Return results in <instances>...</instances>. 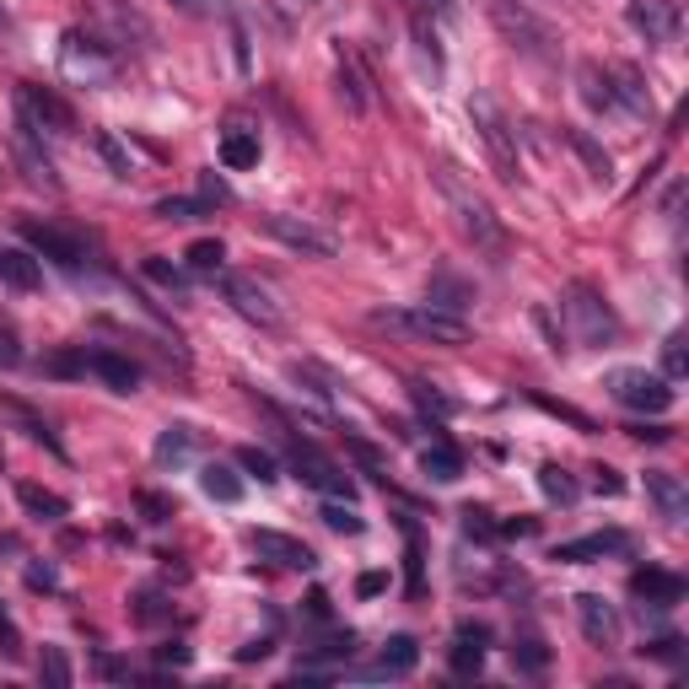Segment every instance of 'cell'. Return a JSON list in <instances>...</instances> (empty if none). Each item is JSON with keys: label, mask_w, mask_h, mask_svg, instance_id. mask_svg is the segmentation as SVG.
Instances as JSON below:
<instances>
[{"label": "cell", "mask_w": 689, "mask_h": 689, "mask_svg": "<svg viewBox=\"0 0 689 689\" xmlns=\"http://www.w3.org/2000/svg\"><path fill=\"white\" fill-rule=\"evenodd\" d=\"M491 22H496V33H502L523 60L544 65V70L561 65V38H555V27H550L544 16H533L523 0H491Z\"/></svg>", "instance_id": "cell-1"}, {"label": "cell", "mask_w": 689, "mask_h": 689, "mask_svg": "<svg viewBox=\"0 0 689 689\" xmlns=\"http://www.w3.org/2000/svg\"><path fill=\"white\" fill-rule=\"evenodd\" d=\"M437 188H441V199L452 205V221H458V232L474 243V249H485V253H502L506 249V232H502V221H496V210L474 194V188L463 184L452 168H437Z\"/></svg>", "instance_id": "cell-2"}, {"label": "cell", "mask_w": 689, "mask_h": 689, "mask_svg": "<svg viewBox=\"0 0 689 689\" xmlns=\"http://www.w3.org/2000/svg\"><path fill=\"white\" fill-rule=\"evenodd\" d=\"M372 323L377 329H393V334H410L421 345H469V323L458 313L432 308V302H421V308H377Z\"/></svg>", "instance_id": "cell-3"}, {"label": "cell", "mask_w": 689, "mask_h": 689, "mask_svg": "<svg viewBox=\"0 0 689 689\" xmlns=\"http://www.w3.org/2000/svg\"><path fill=\"white\" fill-rule=\"evenodd\" d=\"M561 308H565L571 334H576V345L604 351V345H615V340H620V318H615V308L604 302V291H593L587 280H576V286L565 291Z\"/></svg>", "instance_id": "cell-4"}, {"label": "cell", "mask_w": 689, "mask_h": 689, "mask_svg": "<svg viewBox=\"0 0 689 689\" xmlns=\"http://www.w3.org/2000/svg\"><path fill=\"white\" fill-rule=\"evenodd\" d=\"M604 388H609L615 404L641 410V415H663V410H674V399H679L668 377L646 372V367H615V372H604Z\"/></svg>", "instance_id": "cell-5"}, {"label": "cell", "mask_w": 689, "mask_h": 689, "mask_svg": "<svg viewBox=\"0 0 689 689\" xmlns=\"http://www.w3.org/2000/svg\"><path fill=\"white\" fill-rule=\"evenodd\" d=\"M60 70L70 81H81V87H108L114 76H119V60L97 44V38H87V33H65L60 38Z\"/></svg>", "instance_id": "cell-6"}, {"label": "cell", "mask_w": 689, "mask_h": 689, "mask_svg": "<svg viewBox=\"0 0 689 689\" xmlns=\"http://www.w3.org/2000/svg\"><path fill=\"white\" fill-rule=\"evenodd\" d=\"M469 119H474V129H480V140L491 146L502 179L512 184V179H517V135H512V125H506V114L485 97V92H474V97H469Z\"/></svg>", "instance_id": "cell-7"}, {"label": "cell", "mask_w": 689, "mask_h": 689, "mask_svg": "<svg viewBox=\"0 0 689 689\" xmlns=\"http://www.w3.org/2000/svg\"><path fill=\"white\" fill-rule=\"evenodd\" d=\"M11 157H16V168L27 173V184L38 188H60V173H55V162H49V151H44V129L33 125L22 108H16V129H11Z\"/></svg>", "instance_id": "cell-8"}, {"label": "cell", "mask_w": 689, "mask_h": 689, "mask_svg": "<svg viewBox=\"0 0 689 689\" xmlns=\"http://www.w3.org/2000/svg\"><path fill=\"white\" fill-rule=\"evenodd\" d=\"M291 469H297L302 485H313V491H323V496H345V502H356L351 474H340V463L323 458L313 441H291Z\"/></svg>", "instance_id": "cell-9"}, {"label": "cell", "mask_w": 689, "mask_h": 689, "mask_svg": "<svg viewBox=\"0 0 689 689\" xmlns=\"http://www.w3.org/2000/svg\"><path fill=\"white\" fill-rule=\"evenodd\" d=\"M221 291L238 313L259 323V329H280V302L269 297V286H259L253 275H221Z\"/></svg>", "instance_id": "cell-10"}, {"label": "cell", "mask_w": 689, "mask_h": 689, "mask_svg": "<svg viewBox=\"0 0 689 689\" xmlns=\"http://www.w3.org/2000/svg\"><path fill=\"white\" fill-rule=\"evenodd\" d=\"M625 16H630V27H635L646 44H674V38H679V27H685L679 0H630Z\"/></svg>", "instance_id": "cell-11"}, {"label": "cell", "mask_w": 689, "mask_h": 689, "mask_svg": "<svg viewBox=\"0 0 689 689\" xmlns=\"http://www.w3.org/2000/svg\"><path fill=\"white\" fill-rule=\"evenodd\" d=\"M264 232L269 238H280L286 249H297V253H313V259H334V232H323V227H313V221H302V216H264Z\"/></svg>", "instance_id": "cell-12"}, {"label": "cell", "mask_w": 689, "mask_h": 689, "mask_svg": "<svg viewBox=\"0 0 689 689\" xmlns=\"http://www.w3.org/2000/svg\"><path fill=\"white\" fill-rule=\"evenodd\" d=\"M249 544H253L259 561L280 565V571H313L318 565L313 544H302V539H291V533H275V528H253Z\"/></svg>", "instance_id": "cell-13"}, {"label": "cell", "mask_w": 689, "mask_h": 689, "mask_svg": "<svg viewBox=\"0 0 689 689\" xmlns=\"http://www.w3.org/2000/svg\"><path fill=\"white\" fill-rule=\"evenodd\" d=\"M576 620H582V635L593 646H620V609L604 598V593H576Z\"/></svg>", "instance_id": "cell-14"}, {"label": "cell", "mask_w": 689, "mask_h": 689, "mask_svg": "<svg viewBox=\"0 0 689 689\" xmlns=\"http://www.w3.org/2000/svg\"><path fill=\"white\" fill-rule=\"evenodd\" d=\"M16 108L33 119L38 129H55V135H70L76 129V114H70V103H60L55 92H44V87H22L16 92Z\"/></svg>", "instance_id": "cell-15"}, {"label": "cell", "mask_w": 689, "mask_h": 689, "mask_svg": "<svg viewBox=\"0 0 689 689\" xmlns=\"http://www.w3.org/2000/svg\"><path fill=\"white\" fill-rule=\"evenodd\" d=\"M604 555H630V533L604 528V533H587V539H565V544H555V561L561 565H587V561H604Z\"/></svg>", "instance_id": "cell-16"}, {"label": "cell", "mask_w": 689, "mask_h": 689, "mask_svg": "<svg viewBox=\"0 0 689 689\" xmlns=\"http://www.w3.org/2000/svg\"><path fill=\"white\" fill-rule=\"evenodd\" d=\"M22 238H27L33 249L44 253V259H55L60 269H70V275H76V269H81V259H87L76 238H65V232H55V227H44V221H22Z\"/></svg>", "instance_id": "cell-17"}, {"label": "cell", "mask_w": 689, "mask_h": 689, "mask_svg": "<svg viewBox=\"0 0 689 689\" xmlns=\"http://www.w3.org/2000/svg\"><path fill=\"white\" fill-rule=\"evenodd\" d=\"M630 593H635V598H646L652 609H674V604H685V576L646 565V571H635V576H630Z\"/></svg>", "instance_id": "cell-18"}, {"label": "cell", "mask_w": 689, "mask_h": 689, "mask_svg": "<svg viewBox=\"0 0 689 689\" xmlns=\"http://www.w3.org/2000/svg\"><path fill=\"white\" fill-rule=\"evenodd\" d=\"M415 663H421L415 635H393V641L377 652V663L361 668V679H404V674H415Z\"/></svg>", "instance_id": "cell-19"}, {"label": "cell", "mask_w": 689, "mask_h": 689, "mask_svg": "<svg viewBox=\"0 0 689 689\" xmlns=\"http://www.w3.org/2000/svg\"><path fill=\"white\" fill-rule=\"evenodd\" d=\"M609 92H615V108L630 114V119H646V114H652V92H646L641 70H630V65H609Z\"/></svg>", "instance_id": "cell-20"}, {"label": "cell", "mask_w": 689, "mask_h": 689, "mask_svg": "<svg viewBox=\"0 0 689 689\" xmlns=\"http://www.w3.org/2000/svg\"><path fill=\"white\" fill-rule=\"evenodd\" d=\"M646 502L657 506L668 523H685L689 512V491L679 474H668V469H646Z\"/></svg>", "instance_id": "cell-21"}, {"label": "cell", "mask_w": 689, "mask_h": 689, "mask_svg": "<svg viewBox=\"0 0 689 689\" xmlns=\"http://www.w3.org/2000/svg\"><path fill=\"white\" fill-rule=\"evenodd\" d=\"M485 641H491V630L474 625V620H463L458 625V635H452V674H480L485 668Z\"/></svg>", "instance_id": "cell-22"}, {"label": "cell", "mask_w": 689, "mask_h": 689, "mask_svg": "<svg viewBox=\"0 0 689 689\" xmlns=\"http://www.w3.org/2000/svg\"><path fill=\"white\" fill-rule=\"evenodd\" d=\"M259 157H264L259 129L232 125L227 135H221V168H227V173H249V168H259Z\"/></svg>", "instance_id": "cell-23"}, {"label": "cell", "mask_w": 689, "mask_h": 689, "mask_svg": "<svg viewBox=\"0 0 689 689\" xmlns=\"http://www.w3.org/2000/svg\"><path fill=\"white\" fill-rule=\"evenodd\" d=\"M87 372H97L114 393H135V388H140V367H135L129 356H119V351H92V356H87Z\"/></svg>", "instance_id": "cell-24"}, {"label": "cell", "mask_w": 689, "mask_h": 689, "mask_svg": "<svg viewBox=\"0 0 689 689\" xmlns=\"http://www.w3.org/2000/svg\"><path fill=\"white\" fill-rule=\"evenodd\" d=\"M0 286L11 291H38L44 286V269L27 249H0Z\"/></svg>", "instance_id": "cell-25"}, {"label": "cell", "mask_w": 689, "mask_h": 689, "mask_svg": "<svg viewBox=\"0 0 689 689\" xmlns=\"http://www.w3.org/2000/svg\"><path fill=\"white\" fill-rule=\"evenodd\" d=\"M194 447H199V432H194V426H168V432L157 437V463H162V469H184L188 458H194Z\"/></svg>", "instance_id": "cell-26"}, {"label": "cell", "mask_w": 689, "mask_h": 689, "mask_svg": "<svg viewBox=\"0 0 689 689\" xmlns=\"http://www.w3.org/2000/svg\"><path fill=\"white\" fill-rule=\"evenodd\" d=\"M199 491L210 496V502H243V480H238V469L232 463H205L199 469Z\"/></svg>", "instance_id": "cell-27"}, {"label": "cell", "mask_w": 689, "mask_h": 689, "mask_svg": "<svg viewBox=\"0 0 689 689\" xmlns=\"http://www.w3.org/2000/svg\"><path fill=\"white\" fill-rule=\"evenodd\" d=\"M421 469H426L437 485H452V480L463 474V452H458L452 441H432V447H421Z\"/></svg>", "instance_id": "cell-28"}, {"label": "cell", "mask_w": 689, "mask_h": 689, "mask_svg": "<svg viewBox=\"0 0 689 689\" xmlns=\"http://www.w3.org/2000/svg\"><path fill=\"white\" fill-rule=\"evenodd\" d=\"M576 87H582V103H587L593 114H615L609 70H598V65H582V70H576Z\"/></svg>", "instance_id": "cell-29"}, {"label": "cell", "mask_w": 689, "mask_h": 689, "mask_svg": "<svg viewBox=\"0 0 689 689\" xmlns=\"http://www.w3.org/2000/svg\"><path fill=\"white\" fill-rule=\"evenodd\" d=\"M565 140H571V151H576V157L587 162V173H593L598 184H615V162H609V151H604V146H598V140H593L587 129H571Z\"/></svg>", "instance_id": "cell-30"}, {"label": "cell", "mask_w": 689, "mask_h": 689, "mask_svg": "<svg viewBox=\"0 0 689 689\" xmlns=\"http://www.w3.org/2000/svg\"><path fill=\"white\" fill-rule=\"evenodd\" d=\"M16 502L27 506L38 523H60L65 512H70V502H65V496H55V491H44V485H16Z\"/></svg>", "instance_id": "cell-31"}, {"label": "cell", "mask_w": 689, "mask_h": 689, "mask_svg": "<svg viewBox=\"0 0 689 689\" xmlns=\"http://www.w3.org/2000/svg\"><path fill=\"white\" fill-rule=\"evenodd\" d=\"M539 491L561 506H576V496H582V485L571 480V469H561V463H544V469H539Z\"/></svg>", "instance_id": "cell-32"}, {"label": "cell", "mask_w": 689, "mask_h": 689, "mask_svg": "<svg viewBox=\"0 0 689 689\" xmlns=\"http://www.w3.org/2000/svg\"><path fill=\"white\" fill-rule=\"evenodd\" d=\"M188 269L194 275H221V259H227V249H221V238H199V243H188Z\"/></svg>", "instance_id": "cell-33"}, {"label": "cell", "mask_w": 689, "mask_h": 689, "mask_svg": "<svg viewBox=\"0 0 689 689\" xmlns=\"http://www.w3.org/2000/svg\"><path fill=\"white\" fill-rule=\"evenodd\" d=\"M238 469H249L259 485H275V480H280V463H275V452H264V447H238Z\"/></svg>", "instance_id": "cell-34"}, {"label": "cell", "mask_w": 689, "mask_h": 689, "mask_svg": "<svg viewBox=\"0 0 689 689\" xmlns=\"http://www.w3.org/2000/svg\"><path fill=\"white\" fill-rule=\"evenodd\" d=\"M0 415L22 421V426H27V437H33V441H49V447L60 452V441H55V432H49V426H44V421H38V415H33L27 404H16V399H0Z\"/></svg>", "instance_id": "cell-35"}, {"label": "cell", "mask_w": 689, "mask_h": 689, "mask_svg": "<svg viewBox=\"0 0 689 689\" xmlns=\"http://www.w3.org/2000/svg\"><path fill=\"white\" fill-rule=\"evenodd\" d=\"M38 679L44 685H55V689H65L76 674H70V657H65V646H44V657H38Z\"/></svg>", "instance_id": "cell-36"}, {"label": "cell", "mask_w": 689, "mask_h": 689, "mask_svg": "<svg viewBox=\"0 0 689 689\" xmlns=\"http://www.w3.org/2000/svg\"><path fill=\"white\" fill-rule=\"evenodd\" d=\"M512 663H517V674H544V668H550V646L528 635V641L512 646Z\"/></svg>", "instance_id": "cell-37"}, {"label": "cell", "mask_w": 689, "mask_h": 689, "mask_svg": "<svg viewBox=\"0 0 689 689\" xmlns=\"http://www.w3.org/2000/svg\"><path fill=\"white\" fill-rule=\"evenodd\" d=\"M323 523H329L334 533H351V539H356V533H367V517H361L351 502H345V506L329 502V506H323Z\"/></svg>", "instance_id": "cell-38"}, {"label": "cell", "mask_w": 689, "mask_h": 689, "mask_svg": "<svg viewBox=\"0 0 689 689\" xmlns=\"http://www.w3.org/2000/svg\"><path fill=\"white\" fill-rule=\"evenodd\" d=\"M432 308H441V313H458V308H469V291H463L452 275H437V286H432Z\"/></svg>", "instance_id": "cell-39"}, {"label": "cell", "mask_w": 689, "mask_h": 689, "mask_svg": "<svg viewBox=\"0 0 689 689\" xmlns=\"http://www.w3.org/2000/svg\"><path fill=\"white\" fill-rule=\"evenodd\" d=\"M410 393H415V404H421V410H426V415H437V421H447V415H452V410H458V404H452V399H447V393H437V388H432V382H410Z\"/></svg>", "instance_id": "cell-40"}, {"label": "cell", "mask_w": 689, "mask_h": 689, "mask_svg": "<svg viewBox=\"0 0 689 689\" xmlns=\"http://www.w3.org/2000/svg\"><path fill=\"white\" fill-rule=\"evenodd\" d=\"M205 210H210L205 199H157V216H162V221H199Z\"/></svg>", "instance_id": "cell-41"}, {"label": "cell", "mask_w": 689, "mask_h": 689, "mask_svg": "<svg viewBox=\"0 0 689 689\" xmlns=\"http://www.w3.org/2000/svg\"><path fill=\"white\" fill-rule=\"evenodd\" d=\"M92 146H97V157H103V162H108V168H114L119 179H129V173H135V168H129V151L119 146V140H114V135H97Z\"/></svg>", "instance_id": "cell-42"}, {"label": "cell", "mask_w": 689, "mask_h": 689, "mask_svg": "<svg viewBox=\"0 0 689 689\" xmlns=\"http://www.w3.org/2000/svg\"><path fill=\"white\" fill-rule=\"evenodd\" d=\"M663 367H668V382H679L689 372V356H685V334H668L663 340Z\"/></svg>", "instance_id": "cell-43"}, {"label": "cell", "mask_w": 689, "mask_h": 689, "mask_svg": "<svg viewBox=\"0 0 689 689\" xmlns=\"http://www.w3.org/2000/svg\"><path fill=\"white\" fill-rule=\"evenodd\" d=\"M184 16H238V5L232 0H173Z\"/></svg>", "instance_id": "cell-44"}, {"label": "cell", "mask_w": 689, "mask_h": 689, "mask_svg": "<svg viewBox=\"0 0 689 689\" xmlns=\"http://www.w3.org/2000/svg\"><path fill=\"white\" fill-rule=\"evenodd\" d=\"M146 275H151L157 286H168V291H184V269L168 264V259H146Z\"/></svg>", "instance_id": "cell-45"}, {"label": "cell", "mask_w": 689, "mask_h": 689, "mask_svg": "<svg viewBox=\"0 0 689 689\" xmlns=\"http://www.w3.org/2000/svg\"><path fill=\"white\" fill-rule=\"evenodd\" d=\"M463 533H469V539H496V523H491V512H480V506H463Z\"/></svg>", "instance_id": "cell-46"}, {"label": "cell", "mask_w": 689, "mask_h": 689, "mask_svg": "<svg viewBox=\"0 0 689 689\" xmlns=\"http://www.w3.org/2000/svg\"><path fill=\"white\" fill-rule=\"evenodd\" d=\"M162 615H168L162 593H151V587H146V593H135V620H146V625H151V620H162Z\"/></svg>", "instance_id": "cell-47"}, {"label": "cell", "mask_w": 689, "mask_h": 689, "mask_svg": "<svg viewBox=\"0 0 689 689\" xmlns=\"http://www.w3.org/2000/svg\"><path fill=\"white\" fill-rule=\"evenodd\" d=\"M679 646H685L679 635H663V641H646L641 652H646V657H663V663H679Z\"/></svg>", "instance_id": "cell-48"}, {"label": "cell", "mask_w": 689, "mask_h": 689, "mask_svg": "<svg viewBox=\"0 0 689 689\" xmlns=\"http://www.w3.org/2000/svg\"><path fill=\"white\" fill-rule=\"evenodd\" d=\"M199 199H205V205H210V199H216V205H232V188L221 184L216 173H205V179H199Z\"/></svg>", "instance_id": "cell-49"}, {"label": "cell", "mask_w": 689, "mask_h": 689, "mask_svg": "<svg viewBox=\"0 0 689 689\" xmlns=\"http://www.w3.org/2000/svg\"><path fill=\"white\" fill-rule=\"evenodd\" d=\"M593 474H598V491H604V496H620V491H625L620 469H609V463H604V469H593Z\"/></svg>", "instance_id": "cell-50"}, {"label": "cell", "mask_w": 689, "mask_h": 689, "mask_svg": "<svg viewBox=\"0 0 689 689\" xmlns=\"http://www.w3.org/2000/svg\"><path fill=\"white\" fill-rule=\"evenodd\" d=\"M0 367H22V351H16V334L0 329Z\"/></svg>", "instance_id": "cell-51"}, {"label": "cell", "mask_w": 689, "mask_h": 689, "mask_svg": "<svg viewBox=\"0 0 689 689\" xmlns=\"http://www.w3.org/2000/svg\"><path fill=\"white\" fill-rule=\"evenodd\" d=\"M539 404H544V410H555V415H561V421H571V426H582V432H593V421H587V415H576L571 404H555V399H539Z\"/></svg>", "instance_id": "cell-52"}, {"label": "cell", "mask_w": 689, "mask_h": 689, "mask_svg": "<svg viewBox=\"0 0 689 689\" xmlns=\"http://www.w3.org/2000/svg\"><path fill=\"white\" fill-rule=\"evenodd\" d=\"M140 506L151 512V523H168V517H173V502H162V496H151V491L140 496Z\"/></svg>", "instance_id": "cell-53"}, {"label": "cell", "mask_w": 689, "mask_h": 689, "mask_svg": "<svg viewBox=\"0 0 689 689\" xmlns=\"http://www.w3.org/2000/svg\"><path fill=\"white\" fill-rule=\"evenodd\" d=\"M382 587H388V576H382V571H367V576L356 582V593H361V598H377Z\"/></svg>", "instance_id": "cell-54"}, {"label": "cell", "mask_w": 689, "mask_h": 689, "mask_svg": "<svg viewBox=\"0 0 689 689\" xmlns=\"http://www.w3.org/2000/svg\"><path fill=\"white\" fill-rule=\"evenodd\" d=\"M157 657H162V663H173V668H184V663H188V646H184V641H173V646H157Z\"/></svg>", "instance_id": "cell-55"}, {"label": "cell", "mask_w": 689, "mask_h": 689, "mask_svg": "<svg viewBox=\"0 0 689 689\" xmlns=\"http://www.w3.org/2000/svg\"><path fill=\"white\" fill-rule=\"evenodd\" d=\"M259 657H269V641H249V646H238V663H259Z\"/></svg>", "instance_id": "cell-56"}, {"label": "cell", "mask_w": 689, "mask_h": 689, "mask_svg": "<svg viewBox=\"0 0 689 689\" xmlns=\"http://www.w3.org/2000/svg\"><path fill=\"white\" fill-rule=\"evenodd\" d=\"M27 582H33V587H55V571H44V565H27Z\"/></svg>", "instance_id": "cell-57"}, {"label": "cell", "mask_w": 689, "mask_h": 689, "mask_svg": "<svg viewBox=\"0 0 689 689\" xmlns=\"http://www.w3.org/2000/svg\"><path fill=\"white\" fill-rule=\"evenodd\" d=\"M308 615H313V620H329V593H313V598H308Z\"/></svg>", "instance_id": "cell-58"}, {"label": "cell", "mask_w": 689, "mask_h": 689, "mask_svg": "<svg viewBox=\"0 0 689 689\" xmlns=\"http://www.w3.org/2000/svg\"><path fill=\"white\" fill-rule=\"evenodd\" d=\"M11 33H16V22H11V11L0 5V38H11Z\"/></svg>", "instance_id": "cell-59"}, {"label": "cell", "mask_w": 689, "mask_h": 689, "mask_svg": "<svg viewBox=\"0 0 689 689\" xmlns=\"http://www.w3.org/2000/svg\"><path fill=\"white\" fill-rule=\"evenodd\" d=\"M313 5H323V0H313Z\"/></svg>", "instance_id": "cell-60"}]
</instances>
